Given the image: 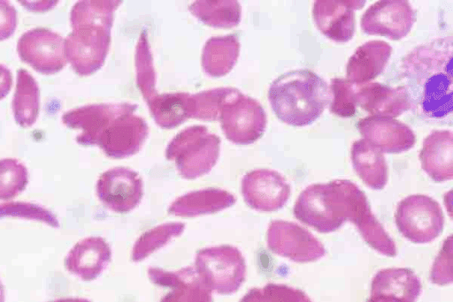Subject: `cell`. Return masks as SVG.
<instances>
[{"mask_svg":"<svg viewBox=\"0 0 453 302\" xmlns=\"http://www.w3.org/2000/svg\"><path fill=\"white\" fill-rule=\"evenodd\" d=\"M452 36L416 47L403 58L402 72L411 105L429 118L452 112Z\"/></svg>","mask_w":453,"mask_h":302,"instance_id":"1","label":"cell"},{"mask_svg":"<svg viewBox=\"0 0 453 302\" xmlns=\"http://www.w3.org/2000/svg\"><path fill=\"white\" fill-rule=\"evenodd\" d=\"M326 82L308 69L295 70L275 79L268 99L276 117L292 126L312 124L330 102Z\"/></svg>","mask_w":453,"mask_h":302,"instance_id":"2","label":"cell"},{"mask_svg":"<svg viewBox=\"0 0 453 302\" xmlns=\"http://www.w3.org/2000/svg\"><path fill=\"white\" fill-rule=\"evenodd\" d=\"M364 195L356 184L347 179L313 184L299 194L294 216L320 233H330L349 221Z\"/></svg>","mask_w":453,"mask_h":302,"instance_id":"3","label":"cell"},{"mask_svg":"<svg viewBox=\"0 0 453 302\" xmlns=\"http://www.w3.org/2000/svg\"><path fill=\"white\" fill-rule=\"evenodd\" d=\"M136 83L156 124L172 129L191 117L192 97L188 93L157 94L156 73L146 32L142 31L135 50Z\"/></svg>","mask_w":453,"mask_h":302,"instance_id":"4","label":"cell"},{"mask_svg":"<svg viewBox=\"0 0 453 302\" xmlns=\"http://www.w3.org/2000/svg\"><path fill=\"white\" fill-rule=\"evenodd\" d=\"M220 150V139L204 125H193L180 132L167 145L165 157L174 162L180 175L195 179L211 171Z\"/></svg>","mask_w":453,"mask_h":302,"instance_id":"5","label":"cell"},{"mask_svg":"<svg viewBox=\"0 0 453 302\" xmlns=\"http://www.w3.org/2000/svg\"><path fill=\"white\" fill-rule=\"evenodd\" d=\"M194 268L211 291L222 295L238 291L245 279L244 258L238 248L229 245L197 251Z\"/></svg>","mask_w":453,"mask_h":302,"instance_id":"6","label":"cell"},{"mask_svg":"<svg viewBox=\"0 0 453 302\" xmlns=\"http://www.w3.org/2000/svg\"><path fill=\"white\" fill-rule=\"evenodd\" d=\"M395 220L400 233L415 244L432 242L444 226L440 204L424 194L409 195L402 200L397 205Z\"/></svg>","mask_w":453,"mask_h":302,"instance_id":"7","label":"cell"},{"mask_svg":"<svg viewBox=\"0 0 453 302\" xmlns=\"http://www.w3.org/2000/svg\"><path fill=\"white\" fill-rule=\"evenodd\" d=\"M73 31L65 39L67 61L80 76L99 70L107 57L111 26L98 24L71 25Z\"/></svg>","mask_w":453,"mask_h":302,"instance_id":"8","label":"cell"},{"mask_svg":"<svg viewBox=\"0 0 453 302\" xmlns=\"http://www.w3.org/2000/svg\"><path fill=\"white\" fill-rule=\"evenodd\" d=\"M219 120L226 138L237 145L254 143L266 127L261 104L241 92L223 106Z\"/></svg>","mask_w":453,"mask_h":302,"instance_id":"9","label":"cell"},{"mask_svg":"<svg viewBox=\"0 0 453 302\" xmlns=\"http://www.w3.org/2000/svg\"><path fill=\"white\" fill-rule=\"evenodd\" d=\"M17 52L23 62L45 75L58 72L67 63L65 39L44 27L25 32L18 40Z\"/></svg>","mask_w":453,"mask_h":302,"instance_id":"10","label":"cell"},{"mask_svg":"<svg viewBox=\"0 0 453 302\" xmlns=\"http://www.w3.org/2000/svg\"><path fill=\"white\" fill-rule=\"evenodd\" d=\"M268 248L274 253L295 262L316 261L326 254L321 242L297 223L273 220L267 230Z\"/></svg>","mask_w":453,"mask_h":302,"instance_id":"11","label":"cell"},{"mask_svg":"<svg viewBox=\"0 0 453 302\" xmlns=\"http://www.w3.org/2000/svg\"><path fill=\"white\" fill-rule=\"evenodd\" d=\"M417 19V13L405 0H381L364 12L360 25L364 33L394 41L405 37Z\"/></svg>","mask_w":453,"mask_h":302,"instance_id":"12","label":"cell"},{"mask_svg":"<svg viewBox=\"0 0 453 302\" xmlns=\"http://www.w3.org/2000/svg\"><path fill=\"white\" fill-rule=\"evenodd\" d=\"M134 103H99L73 109L62 116V122L71 129H81L75 140L82 146H94L100 134L115 119L127 113H134Z\"/></svg>","mask_w":453,"mask_h":302,"instance_id":"13","label":"cell"},{"mask_svg":"<svg viewBox=\"0 0 453 302\" xmlns=\"http://www.w3.org/2000/svg\"><path fill=\"white\" fill-rule=\"evenodd\" d=\"M143 194L142 179L128 168L115 167L101 174L96 183V195L109 209L127 213L141 201Z\"/></svg>","mask_w":453,"mask_h":302,"instance_id":"14","label":"cell"},{"mask_svg":"<svg viewBox=\"0 0 453 302\" xmlns=\"http://www.w3.org/2000/svg\"><path fill=\"white\" fill-rule=\"evenodd\" d=\"M290 193V185L276 170H254L246 173L242 179V197L249 207L257 211L280 209L287 203Z\"/></svg>","mask_w":453,"mask_h":302,"instance_id":"15","label":"cell"},{"mask_svg":"<svg viewBox=\"0 0 453 302\" xmlns=\"http://www.w3.org/2000/svg\"><path fill=\"white\" fill-rule=\"evenodd\" d=\"M148 133V125L142 117L134 113H127L104 130L96 145L107 156L122 159L136 154L146 140Z\"/></svg>","mask_w":453,"mask_h":302,"instance_id":"16","label":"cell"},{"mask_svg":"<svg viewBox=\"0 0 453 302\" xmlns=\"http://www.w3.org/2000/svg\"><path fill=\"white\" fill-rule=\"evenodd\" d=\"M361 0H316L312 16L317 28L328 39L347 42L355 33V11L364 7Z\"/></svg>","mask_w":453,"mask_h":302,"instance_id":"17","label":"cell"},{"mask_svg":"<svg viewBox=\"0 0 453 302\" xmlns=\"http://www.w3.org/2000/svg\"><path fill=\"white\" fill-rule=\"evenodd\" d=\"M148 276L153 283L170 288L160 302H212L211 290L193 267L177 271L153 267Z\"/></svg>","mask_w":453,"mask_h":302,"instance_id":"18","label":"cell"},{"mask_svg":"<svg viewBox=\"0 0 453 302\" xmlns=\"http://www.w3.org/2000/svg\"><path fill=\"white\" fill-rule=\"evenodd\" d=\"M360 134L382 153L398 154L413 147L416 137L405 124L388 117L369 116L357 123Z\"/></svg>","mask_w":453,"mask_h":302,"instance_id":"19","label":"cell"},{"mask_svg":"<svg viewBox=\"0 0 453 302\" xmlns=\"http://www.w3.org/2000/svg\"><path fill=\"white\" fill-rule=\"evenodd\" d=\"M356 101L372 116L395 117L411 107L404 86L391 87L379 82L356 85Z\"/></svg>","mask_w":453,"mask_h":302,"instance_id":"20","label":"cell"},{"mask_svg":"<svg viewBox=\"0 0 453 302\" xmlns=\"http://www.w3.org/2000/svg\"><path fill=\"white\" fill-rule=\"evenodd\" d=\"M111 250L101 237H88L74 245L65 259L66 269L83 281L96 279L111 261Z\"/></svg>","mask_w":453,"mask_h":302,"instance_id":"21","label":"cell"},{"mask_svg":"<svg viewBox=\"0 0 453 302\" xmlns=\"http://www.w3.org/2000/svg\"><path fill=\"white\" fill-rule=\"evenodd\" d=\"M422 170L437 183L453 178V135L434 130L423 141L419 153Z\"/></svg>","mask_w":453,"mask_h":302,"instance_id":"22","label":"cell"},{"mask_svg":"<svg viewBox=\"0 0 453 302\" xmlns=\"http://www.w3.org/2000/svg\"><path fill=\"white\" fill-rule=\"evenodd\" d=\"M392 53V47L386 42L372 40L359 46L349 57L347 79L362 85L378 77L384 70Z\"/></svg>","mask_w":453,"mask_h":302,"instance_id":"23","label":"cell"},{"mask_svg":"<svg viewBox=\"0 0 453 302\" xmlns=\"http://www.w3.org/2000/svg\"><path fill=\"white\" fill-rule=\"evenodd\" d=\"M421 292V283L407 268L381 269L374 276L371 296H382L403 302H415Z\"/></svg>","mask_w":453,"mask_h":302,"instance_id":"24","label":"cell"},{"mask_svg":"<svg viewBox=\"0 0 453 302\" xmlns=\"http://www.w3.org/2000/svg\"><path fill=\"white\" fill-rule=\"evenodd\" d=\"M234 196L219 188H206L188 193L177 198L169 207L168 213L181 217H194L212 214L233 206Z\"/></svg>","mask_w":453,"mask_h":302,"instance_id":"25","label":"cell"},{"mask_svg":"<svg viewBox=\"0 0 453 302\" xmlns=\"http://www.w3.org/2000/svg\"><path fill=\"white\" fill-rule=\"evenodd\" d=\"M353 168L370 188L381 190L388 182V165L382 152L365 139L356 140L350 150Z\"/></svg>","mask_w":453,"mask_h":302,"instance_id":"26","label":"cell"},{"mask_svg":"<svg viewBox=\"0 0 453 302\" xmlns=\"http://www.w3.org/2000/svg\"><path fill=\"white\" fill-rule=\"evenodd\" d=\"M240 53V42L235 34L214 36L204 44L202 67L211 77L226 75L235 64Z\"/></svg>","mask_w":453,"mask_h":302,"instance_id":"27","label":"cell"},{"mask_svg":"<svg viewBox=\"0 0 453 302\" xmlns=\"http://www.w3.org/2000/svg\"><path fill=\"white\" fill-rule=\"evenodd\" d=\"M12 104L14 119L19 125L27 128L35 124L40 109V89L35 79L25 69L17 72Z\"/></svg>","mask_w":453,"mask_h":302,"instance_id":"28","label":"cell"},{"mask_svg":"<svg viewBox=\"0 0 453 302\" xmlns=\"http://www.w3.org/2000/svg\"><path fill=\"white\" fill-rule=\"evenodd\" d=\"M189 11L203 23L218 28H232L241 21L242 7L236 0H197Z\"/></svg>","mask_w":453,"mask_h":302,"instance_id":"29","label":"cell"},{"mask_svg":"<svg viewBox=\"0 0 453 302\" xmlns=\"http://www.w3.org/2000/svg\"><path fill=\"white\" fill-rule=\"evenodd\" d=\"M185 229L182 223H167L156 226L135 241L132 251V260L138 262L166 245L172 238L180 236Z\"/></svg>","mask_w":453,"mask_h":302,"instance_id":"30","label":"cell"},{"mask_svg":"<svg viewBox=\"0 0 453 302\" xmlns=\"http://www.w3.org/2000/svg\"><path fill=\"white\" fill-rule=\"evenodd\" d=\"M239 92L232 87H218L191 94V117L204 121L219 119L223 106Z\"/></svg>","mask_w":453,"mask_h":302,"instance_id":"31","label":"cell"},{"mask_svg":"<svg viewBox=\"0 0 453 302\" xmlns=\"http://www.w3.org/2000/svg\"><path fill=\"white\" fill-rule=\"evenodd\" d=\"M28 172L26 166L14 158L0 160V200L16 197L27 186Z\"/></svg>","mask_w":453,"mask_h":302,"instance_id":"32","label":"cell"},{"mask_svg":"<svg viewBox=\"0 0 453 302\" xmlns=\"http://www.w3.org/2000/svg\"><path fill=\"white\" fill-rule=\"evenodd\" d=\"M240 302H312L301 290L280 283H267L250 290Z\"/></svg>","mask_w":453,"mask_h":302,"instance_id":"33","label":"cell"},{"mask_svg":"<svg viewBox=\"0 0 453 302\" xmlns=\"http://www.w3.org/2000/svg\"><path fill=\"white\" fill-rule=\"evenodd\" d=\"M331 93L333 99L329 109L342 117H349L355 115L356 86L348 79L334 78L331 79Z\"/></svg>","mask_w":453,"mask_h":302,"instance_id":"34","label":"cell"},{"mask_svg":"<svg viewBox=\"0 0 453 302\" xmlns=\"http://www.w3.org/2000/svg\"><path fill=\"white\" fill-rule=\"evenodd\" d=\"M5 216L26 218L40 221L58 228L59 223L56 216L48 209L33 203L7 202L0 204V218Z\"/></svg>","mask_w":453,"mask_h":302,"instance_id":"35","label":"cell"},{"mask_svg":"<svg viewBox=\"0 0 453 302\" xmlns=\"http://www.w3.org/2000/svg\"><path fill=\"white\" fill-rule=\"evenodd\" d=\"M452 237L449 236L436 257L430 275L434 283L444 285L452 283Z\"/></svg>","mask_w":453,"mask_h":302,"instance_id":"36","label":"cell"},{"mask_svg":"<svg viewBox=\"0 0 453 302\" xmlns=\"http://www.w3.org/2000/svg\"><path fill=\"white\" fill-rule=\"evenodd\" d=\"M17 26V11L9 1L0 0V41L10 38Z\"/></svg>","mask_w":453,"mask_h":302,"instance_id":"37","label":"cell"},{"mask_svg":"<svg viewBox=\"0 0 453 302\" xmlns=\"http://www.w3.org/2000/svg\"><path fill=\"white\" fill-rule=\"evenodd\" d=\"M12 85V76L11 71L0 64V100L9 94Z\"/></svg>","mask_w":453,"mask_h":302,"instance_id":"38","label":"cell"},{"mask_svg":"<svg viewBox=\"0 0 453 302\" xmlns=\"http://www.w3.org/2000/svg\"><path fill=\"white\" fill-rule=\"evenodd\" d=\"M366 302H403L398 299H395L388 297L382 296H370L369 299Z\"/></svg>","mask_w":453,"mask_h":302,"instance_id":"39","label":"cell"},{"mask_svg":"<svg viewBox=\"0 0 453 302\" xmlns=\"http://www.w3.org/2000/svg\"><path fill=\"white\" fill-rule=\"evenodd\" d=\"M50 302H91L87 298H59L54 301Z\"/></svg>","mask_w":453,"mask_h":302,"instance_id":"40","label":"cell"},{"mask_svg":"<svg viewBox=\"0 0 453 302\" xmlns=\"http://www.w3.org/2000/svg\"><path fill=\"white\" fill-rule=\"evenodd\" d=\"M0 302H4V289L2 282L0 281Z\"/></svg>","mask_w":453,"mask_h":302,"instance_id":"41","label":"cell"}]
</instances>
